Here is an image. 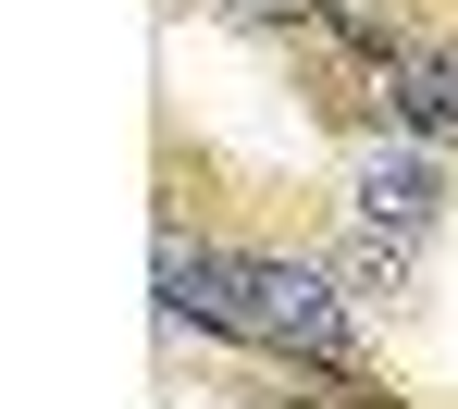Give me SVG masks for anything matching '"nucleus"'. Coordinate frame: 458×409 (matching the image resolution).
Returning a JSON list of instances; mask_svg holds the SVG:
<instances>
[{
  "mask_svg": "<svg viewBox=\"0 0 458 409\" xmlns=\"http://www.w3.org/2000/svg\"><path fill=\"white\" fill-rule=\"evenodd\" d=\"M347 199H360V224H372V236H421V224L446 211V174L421 162V149H372Z\"/></svg>",
  "mask_w": 458,
  "mask_h": 409,
  "instance_id": "nucleus-2",
  "label": "nucleus"
},
{
  "mask_svg": "<svg viewBox=\"0 0 458 409\" xmlns=\"http://www.w3.org/2000/svg\"><path fill=\"white\" fill-rule=\"evenodd\" d=\"M235 298H248V335L310 347V360H347V298H335V273H310V260H248Z\"/></svg>",
  "mask_w": 458,
  "mask_h": 409,
  "instance_id": "nucleus-1",
  "label": "nucleus"
},
{
  "mask_svg": "<svg viewBox=\"0 0 458 409\" xmlns=\"http://www.w3.org/2000/svg\"><path fill=\"white\" fill-rule=\"evenodd\" d=\"M273 13H285V0H273Z\"/></svg>",
  "mask_w": 458,
  "mask_h": 409,
  "instance_id": "nucleus-4",
  "label": "nucleus"
},
{
  "mask_svg": "<svg viewBox=\"0 0 458 409\" xmlns=\"http://www.w3.org/2000/svg\"><path fill=\"white\" fill-rule=\"evenodd\" d=\"M235 248H199V236H161V298L186 311V323H224V335H248V298H235Z\"/></svg>",
  "mask_w": 458,
  "mask_h": 409,
  "instance_id": "nucleus-3",
  "label": "nucleus"
}]
</instances>
